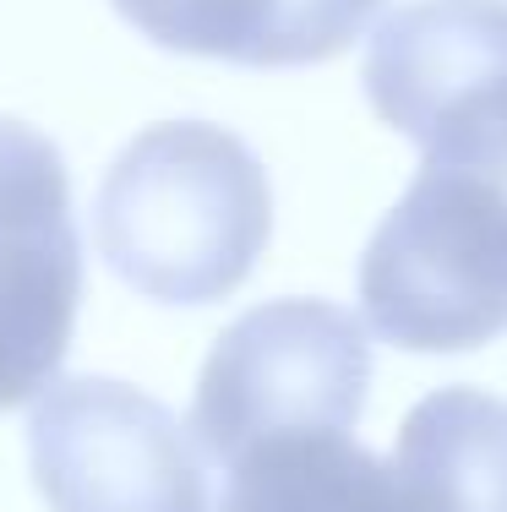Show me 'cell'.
Masks as SVG:
<instances>
[{
  "label": "cell",
  "mask_w": 507,
  "mask_h": 512,
  "mask_svg": "<svg viewBox=\"0 0 507 512\" xmlns=\"http://www.w3.org/2000/svg\"><path fill=\"white\" fill-rule=\"evenodd\" d=\"M371 387L366 327L328 300H268L229 322L191 404L202 458L229 469L246 447L306 431H355Z\"/></svg>",
  "instance_id": "3"
},
{
  "label": "cell",
  "mask_w": 507,
  "mask_h": 512,
  "mask_svg": "<svg viewBox=\"0 0 507 512\" xmlns=\"http://www.w3.org/2000/svg\"><path fill=\"white\" fill-rule=\"evenodd\" d=\"M366 99L420 164L507 191V0H415L366 44Z\"/></svg>",
  "instance_id": "4"
},
{
  "label": "cell",
  "mask_w": 507,
  "mask_h": 512,
  "mask_svg": "<svg viewBox=\"0 0 507 512\" xmlns=\"http://www.w3.org/2000/svg\"><path fill=\"white\" fill-rule=\"evenodd\" d=\"M273 235L262 158L224 126H148L93 197V240L126 289L159 306H213L251 278Z\"/></svg>",
  "instance_id": "1"
},
{
  "label": "cell",
  "mask_w": 507,
  "mask_h": 512,
  "mask_svg": "<svg viewBox=\"0 0 507 512\" xmlns=\"http://www.w3.org/2000/svg\"><path fill=\"white\" fill-rule=\"evenodd\" d=\"M153 44L229 66H317L377 22L382 0H115Z\"/></svg>",
  "instance_id": "7"
},
{
  "label": "cell",
  "mask_w": 507,
  "mask_h": 512,
  "mask_svg": "<svg viewBox=\"0 0 507 512\" xmlns=\"http://www.w3.org/2000/svg\"><path fill=\"white\" fill-rule=\"evenodd\" d=\"M28 463L50 512H213L191 425L115 376H66L28 414Z\"/></svg>",
  "instance_id": "5"
},
{
  "label": "cell",
  "mask_w": 507,
  "mask_h": 512,
  "mask_svg": "<svg viewBox=\"0 0 507 512\" xmlns=\"http://www.w3.org/2000/svg\"><path fill=\"white\" fill-rule=\"evenodd\" d=\"M219 512H409L393 463L349 431L273 436L224 469Z\"/></svg>",
  "instance_id": "9"
},
{
  "label": "cell",
  "mask_w": 507,
  "mask_h": 512,
  "mask_svg": "<svg viewBox=\"0 0 507 512\" xmlns=\"http://www.w3.org/2000/svg\"><path fill=\"white\" fill-rule=\"evenodd\" d=\"M82 300L71 175L44 131L0 115V414L60 376Z\"/></svg>",
  "instance_id": "6"
},
{
  "label": "cell",
  "mask_w": 507,
  "mask_h": 512,
  "mask_svg": "<svg viewBox=\"0 0 507 512\" xmlns=\"http://www.w3.org/2000/svg\"><path fill=\"white\" fill-rule=\"evenodd\" d=\"M393 474L409 512H507V404L442 387L409 409Z\"/></svg>",
  "instance_id": "8"
},
{
  "label": "cell",
  "mask_w": 507,
  "mask_h": 512,
  "mask_svg": "<svg viewBox=\"0 0 507 512\" xmlns=\"http://www.w3.org/2000/svg\"><path fill=\"white\" fill-rule=\"evenodd\" d=\"M360 306L382 344L415 355L491 344L507 327V191L420 164L360 256Z\"/></svg>",
  "instance_id": "2"
}]
</instances>
